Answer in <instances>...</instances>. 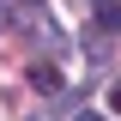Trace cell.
<instances>
[{
  "instance_id": "obj_1",
  "label": "cell",
  "mask_w": 121,
  "mask_h": 121,
  "mask_svg": "<svg viewBox=\"0 0 121 121\" xmlns=\"http://www.w3.org/2000/svg\"><path fill=\"white\" fill-rule=\"evenodd\" d=\"M30 85L36 91H60V73L48 67V60H36V67H30Z\"/></svg>"
},
{
  "instance_id": "obj_2",
  "label": "cell",
  "mask_w": 121,
  "mask_h": 121,
  "mask_svg": "<svg viewBox=\"0 0 121 121\" xmlns=\"http://www.w3.org/2000/svg\"><path fill=\"white\" fill-rule=\"evenodd\" d=\"M91 6H97V18H103V24H109V30H115V24H121V0H91Z\"/></svg>"
},
{
  "instance_id": "obj_3",
  "label": "cell",
  "mask_w": 121,
  "mask_h": 121,
  "mask_svg": "<svg viewBox=\"0 0 121 121\" xmlns=\"http://www.w3.org/2000/svg\"><path fill=\"white\" fill-rule=\"evenodd\" d=\"M109 109H115V115H121V85H115V91H109Z\"/></svg>"
},
{
  "instance_id": "obj_4",
  "label": "cell",
  "mask_w": 121,
  "mask_h": 121,
  "mask_svg": "<svg viewBox=\"0 0 121 121\" xmlns=\"http://www.w3.org/2000/svg\"><path fill=\"white\" fill-rule=\"evenodd\" d=\"M73 121H103V115H91V109H85V115H73Z\"/></svg>"
}]
</instances>
